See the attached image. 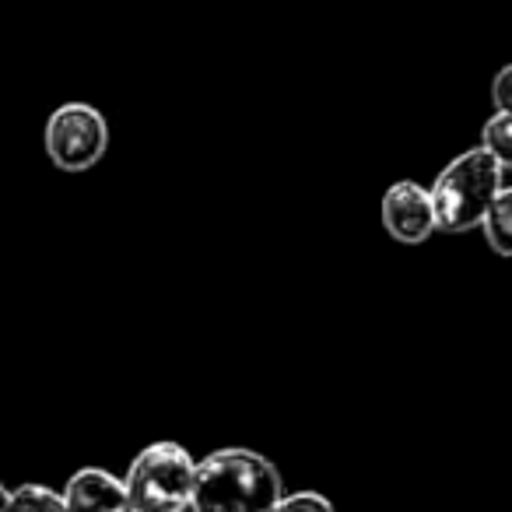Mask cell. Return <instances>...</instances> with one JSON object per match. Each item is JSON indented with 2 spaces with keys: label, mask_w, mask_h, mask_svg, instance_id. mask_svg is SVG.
Listing matches in <instances>:
<instances>
[{
  "label": "cell",
  "mask_w": 512,
  "mask_h": 512,
  "mask_svg": "<svg viewBox=\"0 0 512 512\" xmlns=\"http://www.w3.org/2000/svg\"><path fill=\"white\" fill-rule=\"evenodd\" d=\"M383 228L397 242H407V246L432 239L439 232V211H435L432 190L411 183V179L393 183L383 193Z\"/></svg>",
  "instance_id": "obj_5"
},
{
  "label": "cell",
  "mask_w": 512,
  "mask_h": 512,
  "mask_svg": "<svg viewBox=\"0 0 512 512\" xmlns=\"http://www.w3.org/2000/svg\"><path fill=\"white\" fill-rule=\"evenodd\" d=\"M274 512H334V505L316 491H299V495H285Z\"/></svg>",
  "instance_id": "obj_10"
},
{
  "label": "cell",
  "mask_w": 512,
  "mask_h": 512,
  "mask_svg": "<svg viewBox=\"0 0 512 512\" xmlns=\"http://www.w3.org/2000/svg\"><path fill=\"white\" fill-rule=\"evenodd\" d=\"M491 102L498 113H512V64H505L491 81Z\"/></svg>",
  "instance_id": "obj_11"
},
{
  "label": "cell",
  "mask_w": 512,
  "mask_h": 512,
  "mask_svg": "<svg viewBox=\"0 0 512 512\" xmlns=\"http://www.w3.org/2000/svg\"><path fill=\"white\" fill-rule=\"evenodd\" d=\"M502 176V162L484 144L456 155L432 183V200L439 211L442 232H470V228L484 225L491 204L505 186Z\"/></svg>",
  "instance_id": "obj_2"
},
{
  "label": "cell",
  "mask_w": 512,
  "mask_h": 512,
  "mask_svg": "<svg viewBox=\"0 0 512 512\" xmlns=\"http://www.w3.org/2000/svg\"><path fill=\"white\" fill-rule=\"evenodd\" d=\"M281 498L285 481L253 449H218L197 467L193 512H274Z\"/></svg>",
  "instance_id": "obj_1"
},
{
  "label": "cell",
  "mask_w": 512,
  "mask_h": 512,
  "mask_svg": "<svg viewBox=\"0 0 512 512\" xmlns=\"http://www.w3.org/2000/svg\"><path fill=\"white\" fill-rule=\"evenodd\" d=\"M4 512H71L67 498L46 484H22L4 495Z\"/></svg>",
  "instance_id": "obj_8"
},
{
  "label": "cell",
  "mask_w": 512,
  "mask_h": 512,
  "mask_svg": "<svg viewBox=\"0 0 512 512\" xmlns=\"http://www.w3.org/2000/svg\"><path fill=\"white\" fill-rule=\"evenodd\" d=\"M109 148L106 116L88 102H67L46 120V155L64 172H88Z\"/></svg>",
  "instance_id": "obj_4"
},
{
  "label": "cell",
  "mask_w": 512,
  "mask_h": 512,
  "mask_svg": "<svg viewBox=\"0 0 512 512\" xmlns=\"http://www.w3.org/2000/svg\"><path fill=\"white\" fill-rule=\"evenodd\" d=\"M200 463L176 442L141 449L127 470V491L137 512H193Z\"/></svg>",
  "instance_id": "obj_3"
},
{
  "label": "cell",
  "mask_w": 512,
  "mask_h": 512,
  "mask_svg": "<svg viewBox=\"0 0 512 512\" xmlns=\"http://www.w3.org/2000/svg\"><path fill=\"white\" fill-rule=\"evenodd\" d=\"M71 512H137L130 502L127 481L113 477L109 470H78L64 488Z\"/></svg>",
  "instance_id": "obj_6"
},
{
  "label": "cell",
  "mask_w": 512,
  "mask_h": 512,
  "mask_svg": "<svg viewBox=\"0 0 512 512\" xmlns=\"http://www.w3.org/2000/svg\"><path fill=\"white\" fill-rule=\"evenodd\" d=\"M481 232L498 256H512V186H502V193H498L495 204H491L488 218H484Z\"/></svg>",
  "instance_id": "obj_7"
},
{
  "label": "cell",
  "mask_w": 512,
  "mask_h": 512,
  "mask_svg": "<svg viewBox=\"0 0 512 512\" xmlns=\"http://www.w3.org/2000/svg\"><path fill=\"white\" fill-rule=\"evenodd\" d=\"M481 144L502 162L505 172H512V113H498L495 109V116L481 130Z\"/></svg>",
  "instance_id": "obj_9"
}]
</instances>
